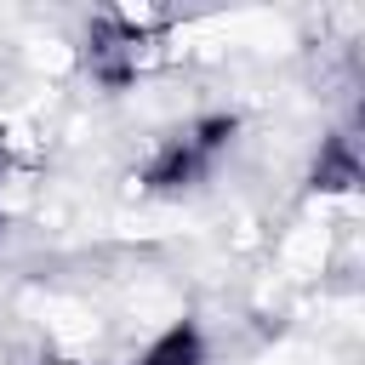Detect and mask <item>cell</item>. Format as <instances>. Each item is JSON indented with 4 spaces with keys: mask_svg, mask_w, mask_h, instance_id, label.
<instances>
[{
    "mask_svg": "<svg viewBox=\"0 0 365 365\" xmlns=\"http://www.w3.org/2000/svg\"><path fill=\"white\" fill-rule=\"evenodd\" d=\"M137 365H211V342H205V331L194 319H165L143 342Z\"/></svg>",
    "mask_w": 365,
    "mask_h": 365,
    "instance_id": "1",
    "label": "cell"
},
{
    "mask_svg": "<svg viewBox=\"0 0 365 365\" xmlns=\"http://www.w3.org/2000/svg\"><path fill=\"white\" fill-rule=\"evenodd\" d=\"M57 365H86V359H57Z\"/></svg>",
    "mask_w": 365,
    "mask_h": 365,
    "instance_id": "2",
    "label": "cell"
}]
</instances>
